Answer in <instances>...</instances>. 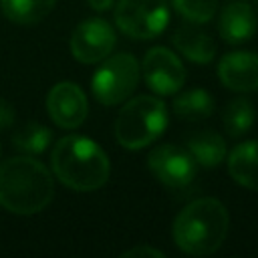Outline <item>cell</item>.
I'll return each instance as SVG.
<instances>
[{
	"mask_svg": "<svg viewBox=\"0 0 258 258\" xmlns=\"http://www.w3.org/2000/svg\"><path fill=\"white\" fill-rule=\"evenodd\" d=\"M54 196V177L44 163L16 155L0 163V206L16 216L42 212Z\"/></svg>",
	"mask_w": 258,
	"mask_h": 258,
	"instance_id": "cell-1",
	"label": "cell"
},
{
	"mask_svg": "<svg viewBox=\"0 0 258 258\" xmlns=\"http://www.w3.org/2000/svg\"><path fill=\"white\" fill-rule=\"evenodd\" d=\"M50 167L56 179L75 191H95L111 173L107 153L83 135L60 137L50 151Z\"/></svg>",
	"mask_w": 258,
	"mask_h": 258,
	"instance_id": "cell-2",
	"label": "cell"
},
{
	"mask_svg": "<svg viewBox=\"0 0 258 258\" xmlns=\"http://www.w3.org/2000/svg\"><path fill=\"white\" fill-rule=\"evenodd\" d=\"M230 214L216 198L189 202L173 220L171 236L175 246L189 256H210L226 240Z\"/></svg>",
	"mask_w": 258,
	"mask_h": 258,
	"instance_id": "cell-3",
	"label": "cell"
},
{
	"mask_svg": "<svg viewBox=\"0 0 258 258\" xmlns=\"http://www.w3.org/2000/svg\"><path fill=\"white\" fill-rule=\"evenodd\" d=\"M167 107L153 95L129 99L115 121V139L131 151L151 145L167 127Z\"/></svg>",
	"mask_w": 258,
	"mask_h": 258,
	"instance_id": "cell-4",
	"label": "cell"
},
{
	"mask_svg": "<svg viewBox=\"0 0 258 258\" xmlns=\"http://www.w3.org/2000/svg\"><path fill=\"white\" fill-rule=\"evenodd\" d=\"M101 62L103 64L95 71L91 81L93 97L107 107L127 101L137 89V83L141 77V67L137 58L129 52H119V54L107 56Z\"/></svg>",
	"mask_w": 258,
	"mask_h": 258,
	"instance_id": "cell-5",
	"label": "cell"
},
{
	"mask_svg": "<svg viewBox=\"0 0 258 258\" xmlns=\"http://www.w3.org/2000/svg\"><path fill=\"white\" fill-rule=\"evenodd\" d=\"M113 16L123 34L149 40L159 36L169 24V6L165 0H117Z\"/></svg>",
	"mask_w": 258,
	"mask_h": 258,
	"instance_id": "cell-6",
	"label": "cell"
},
{
	"mask_svg": "<svg viewBox=\"0 0 258 258\" xmlns=\"http://www.w3.org/2000/svg\"><path fill=\"white\" fill-rule=\"evenodd\" d=\"M149 171L171 189H183L187 187L198 171V163L194 161L191 153L185 147H179L175 143H163L149 151L147 155Z\"/></svg>",
	"mask_w": 258,
	"mask_h": 258,
	"instance_id": "cell-7",
	"label": "cell"
},
{
	"mask_svg": "<svg viewBox=\"0 0 258 258\" xmlns=\"http://www.w3.org/2000/svg\"><path fill=\"white\" fill-rule=\"evenodd\" d=\"M117 44L115 28L105 18H87L71 34V54L83 64L105 60Z\"/></svg>",
	"mask_w": 258,
	"mask_h": 258,
	"instance_id": "cell-8",
	"label": "cell"
},
{
	"mask_svg": "<svg viewBox=\"0 0 258 258\" xmlns=\"http://www.w3.org/2000/svg\"><path fill=\"white\" fill-rule=\"evenodd\" d=\"M141 73L145 85L157 95H175L185 83L183 62L173 50L165 46H153L145 52Z\"/></svg>",
	"mask_w": 258,
	"mask_h": 258,
	"instance_id": "cell-9",
	"label": "cell"
},
{
	"mask_svg": "<svg viewBox=\"0 0 258 258\" xmlns=\"http://www.w3.org/2000/svg\"><path fill=\"white\" fill-rule=\"evenodd\" d=\"M46 111L56 127L77 129L83 125L89 113L87 95L79 85L71 81L56 83L46 95Z\"/></svg>",
	"mask_w": 258,
	"mask_h": 258,
	"instance_id": "cell-10",
	"label": "cell"
},
{
	"mask_svg": "<svg viewBox=\"0 0 258 258\" xmlns=\"http://www.w3.org/2000/svg\"><path fill=\"white\" fill-rule=\"evenodd\" d=\"M218 77L230 91H258V54L248 50H234L224 54L218 62Z\"/></svg>",
	"mask_w": 258,
	"mask_h": 258,
	"instance_id": "cell-11",
	"label": "cell"
},
{
	"mask_svg": "<svg viewBox=\"0 0 258 258\" xmlns=\"http://www.w3.org/2000/svg\"><path fill=\"white\" fill-rule=\"evenodd\" d=\"M256 28H258V16L248 2L232 0L224 6L218 20V30L228 44H242L250 40L256 34Z\"/></svg>",
	"mask_w": 258,
	"mask_h": 258,
	"instance_id": "cell-12",
	"label": "cell"
},
{
	"mask_svg": "<svg viewBox=\"0 0 258 258\" xmlns=\"http://www.w3.org/2000/svg\"><path fill=\"white\" fill-rule=\"evenodd\" d=\"M228 173L242 187L258 191V139L244 141L230 151Z\"/></svg>",
	"mask_w": 258,
	"mask_h": 258,
	"instance_id": "cell-13",
	"label": "cell"
},
{
	"mask_svg": "<svg viewBox=\"0 0 258 258\" xmlns=\"http://www.w3.org/2000/svg\"><path fill=\"white\" fill-rule=\"evenodd\" d=\"M171 42H173V46L185 58H189L191 62H198V64H208L216 56V44H214V40L206 32H202L200 28H196L191 24L179 26L173 32Z\"/></svg>",
	"mask_w": 258,
	"mask_h": 258,
	"instance_id": "cell-14",
	"label": "cell"
},
{
	"mask_svg": "<svg viewBox=\"0 0 258 258\" xmlns=\"http://www.w3.org/2000/svg\"><path fill=\"white\" fill-rule=\"evenodd\" d=\"M185 149L202 167H216L226 159V141L214 131H198L187 139Z\"/></svg>",
	"mask_w": 258,
	"mask_h": 258,
	"instance_id": "cell-15",
	"label": "cell"
},
{
	"mask_svg": "<svg viewBox=\"0 0 258 258\" xmlns=\"http://www.w3.org/2000/svg\"><path fill=\"white\" fill-rule=\"evenodd\" d=\"M173 113L181 121H202L214 113V97L206 89H189L173 99Z\"/></svg>",
	"mask_w": 258,
	"mask_h": 258,
	"instance_id": "cell-16",
	"label": "cell"
},
{
	"mask_svg": "<svg viewBox=\"0 0 258 258\" xmlns=\"http://www.w3.org/2000/svg\"><path fill=\"white\" fill-rule=\"evenodd\" d=\"M58 0H0L2 14L16 24H34L42 20Z\"/></svg>",
	"mask_w": 258,
	"mask_h": 258,
	"instance_id": "cell-17",
	"label": "cell"
},
{
	"mask_svg": "<svg viewBox=\"0 0 258 258\" xmlns=\"http://www.w3.org/2000/svg\"><path fill=\"white\" fill-rule=\"evenodd\" d=\"M52 141V131L40 123H26L12 133V145L24 155L42 153Z\"/></svg>",
	"mask_w": 258,
	"mask_h": 258,
	"instance_id": "cell-18",
	"label": "cell"
},
{
	"mask_svg": "<svg viewBox=\"0 0 258 258\" xmlns=\"http://www.w3.org/2000/svg\"><path fill=\"white\" fill-rule=\"evenodd\" d=\"M254 119H256L254 105L244 97L230 101L228 107L224 109V127L232 137H240L248 133L250 127L254 125Z\"/></svg>",
	"mask_w": 258,
	"mask_h": 258,
	"instance_id": "cell-19",
	"label": "cell"
},
{
	"mask_svg": "<svg viewBox=\"0 0 258 258\" xmlns=\"http://www.w3.org/2000/svg\"><path fill=\"white\" fill-rule=\"evenodd\" d=\"M169 2L191 24H206L218 12V0H169Z\"/></svg>",
	"mask_w": 258,
	"mask_h": 258,
	"instance_id": "cell-20",
	"label": "cell"
},
{
	"mask_svg": "<svg viewBox=\"0 0 258 258\" xmlns=\"http://www.w3.org/2000/svg\"><path fill=\"white\" fill-rule=\"evenodd\" d=\"M123 256H125V258H143V256H147V258H153V256H155V258H163L165 254H163L161 250L153 248V246H145V244H141V246H135V248L123 252Z\"/></svg>",
	"mask_w": 258,
	"mask_h": 258,
	"instance_id": "cell-21",
	"label": "cell"
},
{
	"mask_svg": "<svg viewBox=\"0 0 258 258\" xmlns=\"http://www.w3.org/2000/svg\"><path fill=\"white\" fill-rule=\"evenodd\" d=\"M14 107L10 103H6L4 99H0V131L8 129L14 125Z\"/></svg>",
	"mask_w": 258,
	"mask_h": 258,
	"instance_id": "cell-22",
	"label": "cell"
},
{
	"mask_svg": "<svg viewBox=\"0 0 258 258\" xmlns=\"http://www.w3.org/2000/svg\"><path fill=\"white\" fill-rule=\"evenodd\" d=\"M87 2H89V6H91L93 10H97V12H105V10H109V8L113 6L115 0H87Z\"/></svg>",
	"mask_w": 258,
	"mask_h": 258,
	"instance_id": "cell-23",
	"label": "cell"
},
{
	"mask_svg": "<svg viewBox=\"0 0 258 258\" xmlns=\"http://www.w3.org/2000/svg\"><path fill=\"white\" fill-rule=\"evenodd\" d=\"M256 4H258V0H256Z\"/></svg>",
	"mask_w": 258,
	"mask_h": 258,
	"instance_id": "cell-24",
	"label": "cell"
}]
</instances>
